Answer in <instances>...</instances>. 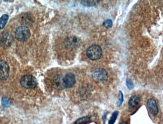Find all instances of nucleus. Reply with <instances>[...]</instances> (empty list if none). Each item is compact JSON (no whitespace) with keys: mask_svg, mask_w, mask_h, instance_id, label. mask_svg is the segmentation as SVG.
I'll return each instance as SVG.
<instances>
[{"mask_svg":"<svg viewBox=\"0 0 163 124\" xmlns=\"http://www.w3.org/2000/svg\"><path fill=\"white\" fill-rule=\"evenodd\" d=\"M86 54L89 59L92 61H97L102 56V49L98 45H93L87 49Z\"/></svg>","mask_w":163,"mask_h":124,"instance_id":"nucleus-1","label":"nucleus"},{"mask_svg":"<svg viewBox=\"0 0 163 124\" xmlns=\"http://www.w3.org/2000/svg\"><path fill=\"white\" fill-rule=\"evenodd\" d=\"M31 32L29 28L26 27L21 26L16 29L15 35L16 39L19 41H26L30 37Z\"/></svg>","mask_w":163,"mask_h":124,"instance_id":"nucleus-2","label":"nucleus"},{"mask_svg":"<svg viewBox=\"0 0 163 124\" xmlns=\"http://www.w3.org/2000/svg\"><path fill=\"white\" fill-rule=\"evenodd\" d=\"M20 84L26 89H34L37 86V80L34 77L30 75H25L21 78Z\"/></svg>","mask_w":163,"mask_h":124,"instance_id":"nucleus-3","label":"nucleus"},{"mask_svg":"<svg viewBox=\"0 0 163 124\" xmlns=\"http://www.w3.org/2000/svg\"><path fill=\"white\" fill-rule=\"evenodd\" d=\"M93 78L95 80L100 83L106 82L108 78V73L105 69L102 68H98L93 72Z\"/></svg>","mask_w":163,"mask_h":124,"instance_id":"nucleus-4","label":"nucleus"},{"mask_svg":"<svg viewBox=\"0 0 163 124\" xmlns=\"http://www.w3.org/2000/svg\"><path fill=\"white\" fill-rule=\"evenodd\" d=\"M65 46L70 49H77L79 48L82 44V41L78 37L72 35L67 37L64 40Z\"/></svg>","mask_w":163,"mask_h":124,"instance_id":"nucleus-5","label":"nucleus"},{"mask_svg":"<svg viewBox=\"0 0 163 124\" xmlns=\"http://www.w3.org/2000/svg\"><path fill=\"white\" fill-rule=\"evenodd\" d=\"M13 41V37L11 33L4 32L0 35V45L4 48H8L11 46Z\"/></svg>","mask_w":163,"mask_h":124,"instance_id":"nucleus-6","label":"nucleus"},{"mask_svg":"<svg viewBox=\"0 0 163 124\" xmlns=\"http://www.w3.org/2000/svg\"><path fill=\"white\" fill-rule=\"evenodd\" d=\"M10 72L9 65L4 60H0V80H6L8 78Z\"/></svg>","mask_w":163,"mask_h":124,"instance_id":"nucleus-7","label":"nucleus"},{"mask_svg":"<svg viewBox=\"0 0 163 124\" xmlns=\"http://www.w3.org/2000/svg\"><path fill=\"white\" fill-rule=\"evenodd\" d=\"M52 84L53 87L57 90H63L66 88L64 76L62 75H57L54 77L52 80Z\"/></svg>","mask_w":163,"mask_h":124,"instance_id":"nucleus-8","label":"nucleus"},{"mask_svg":"<svg viewBox=\"0 0 163 124\" xmlns=\"http://www.w3.org/2000/svg\"><path fill=\"white\" fill-rule=\"evenodd\" d=\"M147 106L149 112L153 116H156L158 114V109L157 103L153 99L150 98L148 100Z\"/></svg>","mask_w":163,"mask_h":124,"instance_id":"nucleus-9","label":"nucleus"},{"mask_svg":"<svg viewBox=\"0 0 163 124\" xmlns=\"http://www.w3.org/2000/svg\"><path fill=\"white\" fill-rule=\"evenodd\" d=\"M65 85L66 88H70L75 85L76 83L75 76L72 73H68L64 76Z\"/></svg>","mask_w":163,"mask_h":124,"instance_id":"nucleus-10","label":"nucleus"},{"mask_svg":"<svg viewBox=\"0 0 163 124\" xmlns=\"http://www.w3.org/2000/svg\"><path fill=\"white\" fill-rule=\"evenodd\" d=\"M140 101H141V97L139 95H134L131 97L129 99L128 103L130 107L134 108L139 105Z\"/></svg>","mask_w":163,"mask_h":124,"instance_id":"nucleus-11","label":"nucleus"},{"mask_svg":"<svg viewBox=\"0 0 163 124\" xmlns=\"http://www.w3.org/2000/svg\"><path fill=\"white\" fill-rule=\"evenodd\" d=\"M9 16L7 15H4L0 18V29H2L6 25Z\"/></svg>","mask_w":163,"mask_h":124,"instance_id":"nucleus-12","label":"nucleus"},{"mask_svg":"<svg viewBox=\"0 0 163 124\" xmlns=\"http://www.w3.org/2000/svg\"><path fill=\"white\" fill-rule=\"evenodd\" d=\"M100 1H82V4H83L84 6H95L97 5Z\"/></svg>","mask_w":163,"mask_h":124,"instance_id":"nucleus-13","label":"nucleus"},{"mask_svg":"<svg viewBox=\"0 0 163 124\" xmlns=\"http://www.w3.org/2000/svg\"><path fill=\"white\" fill-rule=\"evenodd\" d=\"M90 117L88 116L82 117L76 121L74 124H85L90 120Z\"/></svg>","mask_w":163,"mask_h":124,"instance_id":"nucleus-14","label":"nucleus"},{"mask_svg":"<svg viewBox=\"0 0 163 124\" xmlns=\"http://www.w3.org/2000/svg\"><path fill=\"white\" fill-rule=\"evenodd\" d=\"M118 114H119V112L117 111H115L113 112V113H112V116L111 117V119H110V120L109 121V124H115L116 120L117 117H118Z\"/></svg>","mask_w":163,"mask_h":124,"instance_id":"nucleus-15","label":"nucleus"},{"mask_svg":"<svg viewBox=\"0 0 163 124\" xmlns=\"http://www.w3.org/2000/svg\"><path fill=\"white\" fill-rule=\"evenodd\" d=\"M123 101V95L122 92L119 91V95H118V100H117V104L119 106H122V103Z\"/></svg>","mask_w":163,"mask_h":124,"instance_id":"nucleus-16","label":"nucleus"},{"mask_svg":"<svg viewBox=\"0 0 163 124\" xmlns=\"http://www.w3.org/2000/svg\"><path fill=\"white\" fill-rule=\"evenodd\" d=\"M103 26L107 28H110L112 26V20L108 19L105 20L103 23Z\"/></svg>","mask_w":163,"mask_h":124,"instance_id":"nucleus-17","label":"nucleus"},{"mask_svg":"<svg viewBox=\"0 0 163 124\" xmlns=\"http://www.w3.org/2000/svg\"><path fill=\"white\" fill-rule=\"evenodd\" d=\"M1 103L4 107H8L11 105V102L8 98L4 97L1 100Z\"/></svg>","mask_w":163,"mask_h":124,"instance_id":"nucleus-18","label":"nucleus"},{"mask_svg":"<svg viewBox=\"0 0 163 124\" xmlns=\"http://www.w3.org/2000/svg\"><path fill=\"white\" fill-rule=\"evenodd\" d=\"M126 85L129 90H131L134 88V84H133V82H131V80L129 79H127L126 80Z\"/></svg>","mask_w":163,"mask_h":124,"instance_id":"nucleus-19","label":"nucleus"},{"mask_svg":"<svg viewBox=\"0 0 163 124\" xmlns=\"http://www.w3.org/2000/svg\"><path fill=\"white\" fill-rule=\"evenodd\" d=\"M120 124H127V123L125 121L122 122V123H120Z\"/></svg>","mask_w":163,"mask_h":124,"instance_id":"nucleus-20","label":"nucleus"}]
</instances>
